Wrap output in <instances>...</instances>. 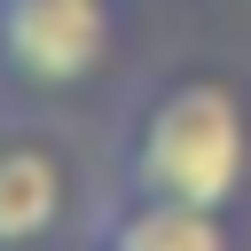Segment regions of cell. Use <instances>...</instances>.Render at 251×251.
Listing matches in <instances>:
<instances>
[{
	"instance_id": "obj_3",
	"label": "cell",
	"mask_w": 251,
	"mask_h": 251,
	"mask_svg": "<svg viewBox=\"0 0 251 251\" xmlns=\"http://www.w3.org/2000/svg\"><path fill=\"white\" fill-rule=\"evenodd\" d=\"M71 204V180H63V157L39 149V141H8L0 149V251H31L55 235Z\"/></svg>"
},
{
	"instance_id": "obj_4",
	"label": "cell",
	"mask_w": 251,
	"mask_h": 251,
	"mask_svg": "<svg viewBox=\"0 0 251 251\" xmlns=\"http://www.w3.org/2000/svg\"><path fill=\"white\" fill-rule=\"evenodd\" d=\"M102 251H227V227H220L212 204L126 188V204L102 220Z\"/></svg>"
},
{
	"instance_id": "obj_2",
	"label": "cell",
	"mask_w": 251,
	"mask_h": 251,
	"mask_svg": "<svg viewBox=\"0 0 251 251\" xmlns=\"http://www.w3.org/2000/svg\"><path fill=\"white\" fill-rule=\"evenodd\" d=\"M118 39L110 0H0V78L31 94H78Z\"/></svg>"
},
{
	"instance_id": "obj_1",
	"label": "cell",
	"mask_w": 251,
	"mask_h": 251,
	"mask_svg": "<svg viewBox=\"0 0 251 251\" xmlns=\"http://www.w3.org/2000/svg\"><path fill=\"white\" fill-rule=\"evenodd\" d=\"M251 180V118L227 78H173L126 141V188L227 212Z\"/></svg>"
}]
</instances>
